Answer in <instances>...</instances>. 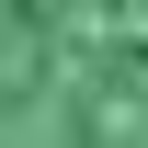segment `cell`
I'll return each instance as SVG.
<instances>
[{
	"label": "cell",
	"mask_w": 148,
	"mask_h": 148,
	"mask_svg": "<svg viewBox=\"0 0 148 148\" xmlns=\"http://www.w3.org/2000/svg\"><path fill=\"white\" fill-rule=\"evenodd\" d=\"M0 148H148V0H0Z\"/></svg>",
	"instance_id": "obj_1"
}]
</instances>
